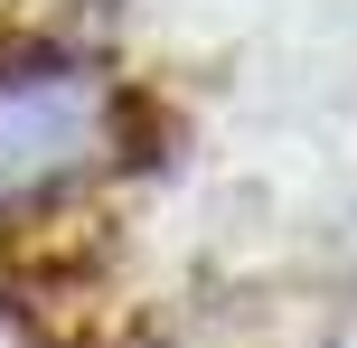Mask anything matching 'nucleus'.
<instances>
[{"label": "nucleus", "instance_id": "obj_1", "mask_svg": "<svg viewBox=\"0 0 357 348\" xmlns=\"http://www.w3.org/2000/svg\"><path fill=\"white\" fill-rule=\"evenodd\" d=\"M104 151V75L75 56H0V207H38Z\"/></svg>", "mask_w": 357, "mask_h": 348}, {"label": "nucleus", "instance_id": "obj_3", "mask_svg": "<svg viewBox=\"0 0 357 348\" xmlns=\"http://www.w3.org/2000/svg\"><path fill=\"white\" fill-rule=\"evenodd\" d=\"M348 348H357V339H348Z\"/></svg>", "mask_w": 357, "mask_h": 348}, {"label": "nucleus", "instance_id": "obj_2", "mask_svg": "<svg viewBox=\"0 0 357 348\" xmlns=\"http://www.w3.org/2000/svg\"><path fill=\"white\" fill-rule=\"evenodd\" d=\"M104 151H113L123 169H160L169 151H178L169 94H151V85H104Z\"/></svg>", "mask_w": 357, "mask_h": 348}]
</instances>
